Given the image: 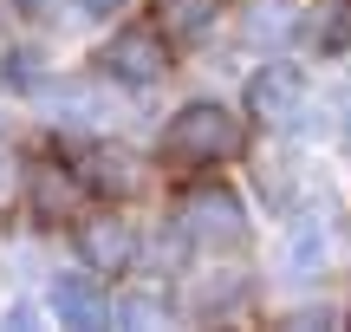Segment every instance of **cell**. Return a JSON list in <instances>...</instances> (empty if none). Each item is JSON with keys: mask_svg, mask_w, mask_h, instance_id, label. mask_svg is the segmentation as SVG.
Masks as SVG:
<instances>
[{"mask_svg": "<svg viewBox=\"0 0 351 332\" xmlns=\"http://www.w3.org/2000/svg\"><path fill=\"white\" fill-rule=\"evenodd\" d=\"M241 150V117L215 98H195L156 130V163L163 169H215Z\"/></svg>", "mask_w": 351, "mask_h": 332, "instance_id": "obj_1", "label": "cell"}, {"mask_svg": "<svg viewBox=\"0 0 351 332\" xmlns=\"http://www.w3.org/2000/svg\"><path fill=\"white\" fill-rule=\"evenodd\" d=\"M98 78L111 91H156L169 78V39H163V26H117L111 39L98 46Z\"/></svg>", "mask_w": 351, "mask_h": 332, "instance_id": "obj_2", "label": "cell"}, {"mask_svg": "<svg viewBox=\"0 0 351 332\" xmlns=\"http://www.w3.org/2000/svg\"><path fill=\"white\" fill-rule=\"evenodd\" d=\"M247 117L267 130H300L306 117H313V78H306V65L293 59H267L247 72Z\"/></svg>", "mask_w": 351, "mask_h": 332, "instance_id": "obj_3", "label": "cell"}, {"mask_svg": "<svg viewBox=\"0 0 351 332\" xmlns=\"http://www.w3.org/2000/svg\"><path fill=\"white\" fill-rule=\"evenodd\" d=\"M176 222L189 228V241L208 248V254H234L241 241H247V202H241L228 182H195V189L176 202Z\"/></svg>", "mask_w": 351, "mask_h": 332, "instance_id": "obj_4", "label": "cell"}, {"mask_svg": "<svg viewBox=\"0 0 351 332\" xmlns=\"http://www.w3.org/2000/svg\"><path fill=\"white\" fill-rule=\"evenodd\" d=\"M247 294H254L247 268H202L176 287V313L195 320V326H215V320H234L247 307Z\"/></svg>", "mask_w": 351, "mask_h": 332, "instance_id": "obj_5", "label": "cell"}, {"mask_svg": "<svg viewBox=\"0 0 351 332\" xmlns=\"http://www.w3.org/2000/svg\"><path fill=\"white\" fill-rule=\"evenodd\" d=\"M72 241H78V268H91L98 281H117V274H130L143 261V241H137V228H130L124 215H91V222H78Z\"/></svg>", "mask_w": 351, "mask_h": 332, "instance_id": "obj_6", "label": "cell"}, {"mask_svg": "<svg viewBox=\"0 0 351 332\" xmlns=\"http://www.w3.org/2000/svg\"><path fill=\"white\" fill-rule=\"evenodd\" d=\"M65 163H72V176L85 182V195H104V202H117V195L137 189V156H130L124 143L78 137V143H65Z\"/></svg>", "mask_w": 351, "mask_h": 332, "instance_id": "obj_7", "label": "cell"}, {"mask_svg": "<svg viewBox=\"0 0 351 332\" xmlns=\"http://www.w3.org/2000/svg\"><path fill=\"white\" fill-rule=\"evenodd\" d=\"M46 307H52V320H59V326H91V332L117 320V307L104 300V287H98V274H91V268L85 274H59V281L46 287Z\"/></svg>", "mask_w": 351, "mask_h": 332, "instance_id": "obj_8", "label": "cell"}, {"mask_svg": "<svg viewBox=\"0 0 351 332\" xmlns=\"http://www.w3.org/2000/svg\"><path fill=\"white\" fill-rule=\"evenodd\" d=\"M326 261H332V215H326V209L293 215L287 241H280V274H287V281H313Z\"/></svg>", "mask_w": 351, "mask_h": 332, "instance_id": "obj_9", "label": "cell"}, {"mask_svg": "<svg viewBox=\"0 0 351 332\" xmlns=\"http://www.w3.org/2000/svg\"><path fill=\"white\" fill-rule=\"evenodd\" d=\"M156 26H163L169 46H202V39L221 26V0H156Z\"/></svg>", "mask_w": 351, "mask_h": 332, "instance_id": "obj_10", "label": "cell"}, {"mask_svg": "<svg viewBox=\"0 0 351 332\" xmlns=\"http://www.w3.org/2000/svg\"><path fill=\"white\" fill-rule=\"evenodd\" d=\"M78 195H85V182L72 176V163H65V169L39 163V169H33V215H39V222H72Z\"/></svg>", "mask_w": 351, "mask_h": 332, "instance_id": "obj_11", "label": "cell"}, {"mask_svg": "<svg viewBox=\"0 0 351 332\" xmlns=\"http://www.w3.org/2000/svg\"><path fill=\"white\" fill-rule=\"evenodd\" d=\"M306 46H313L319 59L351 52V0H319V7L306 13Z\"/></svg>", "mask_w": 351, "mask_h": 332, "instance_id": "obj_12", "label": "cell"}, {"mask_svg": "<svg viewBox=\"0 0 351 332\" xmlns=\"http://www.w3.org/2000/svg\"><path fill=\"white\" fill-rule=\"evenodd\" d=\"M0 78H7V91H26V98L52 91V72H46V59H39V52H26V46H13L7 59H0Z\"/></svg>", "mask_w": 351, "mask_h": 332, "instance_id": "obj_13", "label": "cell"}, {"mask_svg": "<svg viewBox=\"0 0 351 332\" xmlns=\"http://www.w3.org/2000/svg\"><path fill=\"white\" fill-rule=\"evenodd\" d=\"M117 320H124V326H163V320H169V300H156V294H124V300H117Z\"/></svg>", "mask_w": 351, "mask_h": 332, "instance_id": "obj_14", "label": "cell"}, {"mask_svg": "<svg viewBox=\"0 0 351 332\" xmlns=\"http://www.w3.org/2000/svg\"><path fill=\"white\" fill-rule=\"evenodd\" d=\"M72 7H78V20H98V26H104V20H117L130 0H72Z\"/></svg>", "mask_w": 351, "mask_h": 332, "instance_id": "obj_15", "label": "cell"}, {"mask_svg": "<svg viewBox=\"0 0 351 332\" xmlns=\"http://www.w3.org/2000/svg\"><path fill=\"white\" fill-rule=\"evenodd\" d=\"M332 111H339V124H345V143H351V85H345V98L332 104Z\"/></svg>", "mask_w": 351, "mask_h": 332, "instance_id": "obj_16", "label": "cell"}, {"mask_svg": "<svg viewBox=\"0 0 351 332\" xmlns=\"http://www.w3.org/2000/svg\"><path fill=\"white\" fill-rule=\"evenodd\" d=\"M13 7H20V13H39V7H46V0H13Z\"/></svg>", "mask_w": 351, "mask_h": 332, "instance_id": "obj_17", "label": "cell"}]
</instances>
